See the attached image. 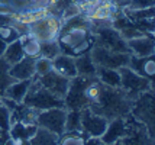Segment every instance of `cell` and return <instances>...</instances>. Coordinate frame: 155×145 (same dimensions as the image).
I'll list each match as a JSON object with an SVG mask.
<instances>
[{"mask_svg": "<svg viewBox=\"0 0 155 145\" xmlns=\"http://www.w3.org/2000/svg\"><path fill=\"white\" fill-rule=\"evenodd\" d=\"M57 41L62 54H68L74 58L90 52L94 45V35L90 29L87 18L83 19L80 15H75L70 19H65Z\"/></svg>", "mask_w": 155, "mask_h": 145, "instance_id": "1", "label": "cell"}, {"mask_svg": "<svg viewBox=\"0 0 155 145\" xmlns=\"http://www.w3.org/2000/svg\"><path fill=\"white\" fill-rule=\"evenodd\" d=\"M132 100L122 91V89H112L103 84V89L99 99L88 109L99 113L101 116L113 119V117H126L130 113Z\"/></svg>", "mask_w": 155, "mask_h": 145, "instance_id": "2", "label": "cell"}, {"mask_svg": "<svg viewBox=\"0 0 155 145\" xmlns=\"http://www.w3.org/2000/svg\"><path fill=\"white\" fill-rule=\"evenodd\" d=\"M22 103L38 112L52 109V107H65L64 100L54 96L49 90L45 89L36 80V77H34V80H32V83L29 86V90H28L26 96H25Z\"/></svg>", "mask_w": 155, "mask_h": 145, "instance_id": "3", "label": "cell"}, {"mask_svg": "<svg viewBox=\"0 0 155 145\" xmlns=\"http://www.w3.org/2000/svg\"><path fill=\"white\" fill-rule=\"evenodd\" d=\"M129 115L142 125H145L149 135L154 138V91L152 90L142 93L135 100H132V107Z\"/></svg>", "mask_w": 155, "mask_h": 145, "instance_id": "4", "label": "cell"}, {"mask_svg": "<svg viewBox=\"0 0 155 145\" xmlns=\"http://www.w3.org/2000/svg\"><path fill=\"white\" fill-rule=\"evenodd\" d=\"M62 29V19L55 15L48 13L39 21L28 25V34L36 38L39 42L57 41Z\"/></svg>", "mask_w": 155, "mask_h": 145, "instance_id": "5", "label": "cell"}, {"mask_svg": "<svg viewBox=\"0 0 155 145\" xmlns=\"http://www.w3.org/2000/svg\"><path fill=\"white\" fill-rule=\"evenodd\" d=\"M119 73H120V89L130 100H135L139 94L148 91V90H154L152 80L136 74L129 67L119 68Z\"/></svg>", "mask_w": 155, "mask_h": 145, "instance_id": "6", "label": "cell"}, {"mask_svg": "<svg viewBox=\"0 0 155 145\" xmlns=\"http://www.w3.org/2000/svg\"><path fill=\"white\" fill-rule=\"evenodd\" d=\"M93 35H94V45L103 47V48L113 51V52L130 54L126 39L112 25H100Z\"/></svg>", "mask_w": 155, "mask_h": 145, "instance_id": "7", "label": "cell"}, {"mask_svg": "<svg viewBox=\"0 0 155 145\" xmlns=\"http://www.w3.org/2000/svg\"><path fill=\"white\" fill-rule=\"evenodd\" d=\"M90 55L91 60L94 61L97 67H104V68H115L119 70L122 67H126L129 61L130 54H123V52H113L109 49L93 45V48L90 49Z\"/></svg>", "mask_w": 155, "mask_h": 145, "instance_id": "8", "label": "cell"}, {"mask_svg": "<svg viewBox=\"0 0 155 145\" xmlns=\"http://www.w3.org/2000/svg\"><path fill=\"white\" fill-rule=\"evenodd\" d=\"M65 117H67L65 107H52L47 110H41L38 113L36 125L61 137L65 131Z\"/></svg>", "mask_w": 155, "mask_h": 145, "instance_id": "9", "label": "cell"}, {"mask_svg": "<svg viewBox=\"0 0 155 145\" xmlns=\"http://www.w3.org/2000/svg\"><path fill=\"white\" fill-rule=\"evenodd\" d=\"M109 119L101 116L99 113H94L91 109L84 107L81 109V132L87 137H97L100 138L106 131Z\"/></svg>", "mask_w": 155, "mask_h": 145, "instance_id": "10", "label": "cell"}, {"mask_svg": "<svg viewBox=\"0 0 155 145\" xmlns=\"http://www.w3.org/2000/svg\"><path fill=\"white\" fill-rule=\"evenodd\" d=\"M36 80H38L47 90H49L54 96L60 97L62 100H64V97L67 94L68 87H70V81H71L70 78H65V77L60 76L58 73H55L54 70H52L51 73L45 74V76L36 77Z\"/></svg>", "mask_w": 155, "mask_h": 145, "instance_id": "11", "label": "cell"}, {"mask_svg": "<svg viewBox=\"0 0 155 145\" xmlns=\"http://www.w3.org/2000/svg\"><path fill=\"white\" fill-rule=\"evenodd\" d=\"M129 52L135 57H152L155 52L154 35L145 34L126 41Z\"/></svg>", "mask_w": 155, "mask_h": 145, "instance_id": "12", "label": "cell"}, {"mask_svg": "<svg viewBox=\"0 0 155 145\" xmlns=\"http://www.w3.org/2000/svg\"><path fill=\"white\" fill-rule=\"evenodd\" d=\"M126 67H129L132 71H135L136 74L145 77V78L154 80V74H155L154 55L152 57H135L130 54Z\"/></svg>", "mask_w": 155, "mask_h": 145, "instance_id": "13", "label": "cell"}, {"mask_svg": "<svg viewBox=\"0 0 155 145\" xmlns=\"http://www.w3.org/2000/svg\"><path fill=\"white\" fill-rule=\"evenodd\" d=\"M126 129H128L126 117H113V119H109L106 131L100 137V139L103 141V144H110V142L120 141L126 135Z\"/></svg>", "mask_w": 155, "mask_h": 145, "instance_id": "14", "label": "cell"}, {"mask_svg": "<svg viewBox=\"0 0 155 145\" xmlns=\"http://www.w3.org/2000/svg\"><path fill=\"white\" fill-rule=\"evenodd\" d=\"M9 74L15 80H29L35 77V58L23 57L20 61L9 67Z\"/></svg>", "mask_w": 155, "mask_h": 145, "instance_id": "15", "label": "cell"}, {"mask_svg": "<svg viewBox=\"0 0 155 145\" xmlns=\"http://www.w3.org/2000/svg\"><path fill=\"white\" fill-rule=\"evenodd\" d=\"M52 70L55 73H58L60 76L65 78H74L77 77V68H75L74 57L68 55V54H60L52 60Z\"/></svg>", "mask_w": 155, "mask_h": 145, "instance_id": "16", "label": "cell"}, {"mask_svg": "<svg viewBox=\"0 0 155 145\" xmlns=\"http://www.w3.org/2000/svg\"><path fill=\"white\" fill-rule=\"evenodd\" d=\"M38 129L36 124H28V122H20V120H15L10 125L9 129V135L12 139H29L35 135V132Z\"/></svg>", "mask_w": 155, "mask_h": 145, "instance_id": "17", "label": "cell"}, {"mask_svg": "<svg viewBox=\"0 0 155 145\" xmlns=\"http://www.w3.org/2000/svg\"><path fill=\"white\" fill-rule=\"evenodd\" d=\"M34 78H29V80H16L13 83L7 87L6 93H5V97L6 99H10L16 103H22L23 99L26 96L28 90H29V86L32 83Z\"/></svg>", "mask_w": 155, "mask_h": 145, "instance_id": "18", "label": "cell"}, {"mask_svg": "<svg viewBox=\"0 0 155 145\" xmlns=\"http://www.w3.org/2000/svg\"><path fill=\"white\" fill-rule=\"evenodd\" d=\"M74 61H75V68H77V76L88 77V78H94L96 77L97 65L91 60L90 52H86L83 55L75 57Z\"/></svg>", "mask_w": 155, "mask_h": 145, "instance_id": "19", "label": "cell"}, {"mask_svg": "<svg viewBox=\"0 0 155 145\" xmlns=\"http://www.w3.org/2000/svg\"><path fill=\"white\" fill-rule=\"evenodd\" d=\"M96 78H97L101 84L107 86V87H112V89H120V73H119V70L97 67Z\"/></svg>", "mask_w": 155, "mask_h": 145, "instance_id": "20", "label": "cell"}, {"mask_svg": "<svg viewBox=\"0 0 155 145\" xmlns=\"http://www.w3.org/2000/svg\"><path fill=\"white\" fill-rule=\"evenodd\" d=\"M58 141H60V135L41 126H38L35 135L29 139L31 145H58Z\"/></svg>", "mask_w": 155, "mask_h": 145, "instance_id": "21", "label": "cell"}, {"mask_svg": "<svg viewBox=\"0 0 155 145\" xmlns=\"http://www.w3.org/2000/svg\"><path fill=\"white\" fill-rule=\"evenodd\" d=\"M23 57H25V54H23L22 44H20V38H19V39H16V41L7 44L6 51L3 52L2 58H3L9 65H13V64H16L18 61H20Z\"/></svg>", "mask_w": 155, "mask_h": 145, "instance_id": "22", "label": "cell"}, {"mask_svg": "<svg viewBox=\"0 0 155 145\" xmlns=\"http://www.w3.org/2000/svg\"><path fill=\"white\" fill-rule=\"evenodd\" d=\"M49 13V10H48L47 7H42V9H32V10H23V12H20V13H16L13 16V19L16 22H20V23H23V25H31V23H34V22L39 21L41 18H44L45 15Z\"/></svg>", "mask_w": 155, "mask_h": 145, "instance_id": "23", "label": "cell"}, {"mask_svg": "<svg viewBox=\"0 0 155 145\" xmlns=\"http://www.w3.org/2000/svg\"><path fill=\"white\" fill-rule=\"evenodd\" d=\"M20 44H22V49H23L25 57H31V58H38L39 57L41 42L36 38H34L32 35H22L20 36Z\"/></svg>", "mask_w": 155, "mask_h": 145, "instance_id": "24", "label": "cell"}, {"mask_svg": "<svg viewBox=\"0 0 155 145\" xmlns=\"http://www.w3.org/2000/svg\"><path fill=\"white\" fill-rule=\"evenodd\" d=\"M9 67L10 65L0 57V97H5V93H6L7 87L13 81H16L13 77L9 74Z\"/></svg>", "mask_w": 155, "mask_h": 145, "instance_id": "25", "label": "cell"}, {"mask_svg": "<svg viewBox=\"0 0 155 145\" xmlns=\"http://www.w3.org/2000/svg\"><path fill=\"white\" fill-rule=\"evenodd\" d=\"M60 54H62L61 47L58 41H44L41 42L39 47V57H45L49 60H54L55 57H58Z\"/></svg>", "mask_w": 155, "mask_h": 145, "instance_id": "26", "label": "cell"}, {"mask_svg": "<svg viewBox=\"0 0 155 145\" xmlns=\"http://www.w3.org/2000/svg\"><path fill=\"white\" fill-rule=\"evenodd\" d=\"M81 131V110H68L65 117V131L64 132H80Z\"/></svg>", "mask_w": 155, "mask_h": 145, "instance_id": "27", "label": "cell"}, {"mask_svg": "<svg viewBox=\"0 0 155 145\" xmlns=\"http://www.w3.org/2000/svg\"><path fill=\"white\" fill-rule=\"evenodd\" d=\"M87 138L86 133L83 132H64L60 137L58 145H83L84 139Z\"/></svg>", "mask_w": 155, "mask_h": 145, "instance_id": "28", "label": "cell"}, {"mask_svg": "<svg viewBox=\"0 0 155 145\" xmlns=\"http://www.w3.org/2000/svg\"><path fill=\"white\" fill-rule=\"evenodd\" d=\"M52 71V60L45 58V57H38L35 58V76L41 77L45 76Z\"/></svg>", "mask_w": 155, "mask_h": 145, "instance_id": "29", "label": "cell"}, {"mask_svg": "<svg viewBox=\"0 0 155 145\" xmlns=\"http://www.w3.org/2000/svg\"><path fill=\"white\" fill-rule=\"evenodd\" d=\"M12 125V112L3 102H0V131L9 132Z\"/></svg>", "mask_w": 155, "mask_h": 145, "instance_id": "30", "label": "cell"}, {"mask_svg": "<svg viewBox=\"0 0 155 145\" xmlns=\"http://www.w3.org/2000/svg\"><path fill=\"white\" fill-rule=\"evenodd\" d=\"M19 38L20 34L12 25H0V39H3L6 44H10V42L16 41Z\"/></svg>", "mask_w": 155, "mask_h": 145, "instance_id": "31", "label": "cell"}, {"mask_svg": "<svg viewBox=\"0 0 155 145\" xmlns=\"http://www.w3.org/2000/svg\"><path fill=\"white\" fill-rule=\"evenodd\" d=\"M129 9H149L154 7V0H130Z\"/></svg>", "mask_w": 155, "mask_h": 145, "instance_id": "32", "label": "cell"}, {"mask_svg": "<svg viewBox=\"0 0 155 145\" xmlns=\"http://www.w3.org/2000/svg\"><path fill=\"white\" fill-rule=\"evenodd\" d=\"M49 2H51V0H25V3H26V10L47 7Z\"/></svg>", "mask_w": 155, "mask_h": 145, "instance_id": "33", "label": "cell"}, {"mask_svg": "<svg viewBox=\"0 0 155 145\" xmlns=\"http://www.w3.org/2000/svg\"><path fill=\"white\" fill-rule=\"evenodd\" d=\"M83 145H103V141L97 137H87L84 139V144Z\"/></svg>", "mask_w": 155, "mask_h": 145, "instance_id": "34", "label": "cell"}, {"mask_svg": "<svg viewBox=\"0 0 155 145\" xmlns=\"http://www.w3.org/2000/svg\"><path fill=\"white\" fill-rule=\"evenodd\" d=\"M15 145H31V142L28 139H13Z\"/></svg>", "mask_w": 155, "mask_h": 145, "instance_id": "35", "label": "cell"}, {"mask_svg": "<svg viewBox=\"0 0 155 145\" xmlns=\"http://www.w3.org/2000/svg\"><path fill=\"white\" fill-rule=\"evenodd\" d=\"M112 2L116 3V5H119V6H128L130 3V0H112Z\"/></svg>", "mask_w": 155, "mask_h": 145, "instance_id": "36", "label": "cell"}, {"mask_svg": "<svg viewBox=\"0 0 155 145\" xmlns=\"http://www.w3.org/2000/svg\"><path fill=\"white\" fill-rule=\"evenodd\" d=\"M6 47H7V44L3 39H0V57L3 55V52L6 51Z\"/></svg>", "mask_w": 155, "mask_h": 145, "instance_id": "37", "label": "cell"}, {"mask_svg": "<svg viewBox=\"0 0 155 145\" xmlns=\"http://www.w3.org/2000/svg\"><path fill=\"white\" fill-rule=\"evenodd\" d=\"M103 145H122V141H116V142H110V144H103Z\"/></svg>", "mask_w": 155, "mask_h": 145, "instance_id": "38", "label": "cell"}]
</instances>
